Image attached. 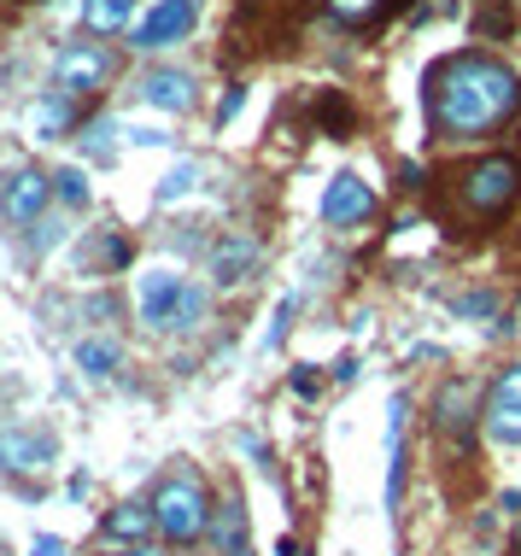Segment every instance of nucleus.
<instances>
[{"mask_svg": "<svg viewBox=\"0 0 521 556\" xmlns=\"http://www.w3.org/2000/svg\"><path fill=\"white\" fill-rule=\"evenodd\" d=\"M521 106V77L504 59L486 53H457L428 77V117L440 135L452 141H474V135H493L498 124H510Z\"/></svg>", "mask_w": 521, "mask_h": 556, "instance_id": "obj_1", "label": "nucleus"}, {"mask_svg": "<svg viewBox=\"0 0 521 556\" xmlns=\"http://www.w3.org/2000/svg\"><path fill=\"white\" fill-rule=\"evenodd\" d=\"M205 305H212V293L170 264H153L136 276V317L153 328V334H188V328H200Z\"/></svg>", "mask_w": 521, "mask_h": 556, "instance_id": "obj_2", "label": "nucleus"}, {"mask_svg": "<svg viewBox=\"0 0 521 556\" xmlns=\"http://www.w3.org/2000/svg\"><path fill=\"white\" fill-rule=\"evenodd\" d=\"M153 521L170 545H193L205 528H212V498H205L200 475H170L165 486L153 492Z\"/></svg>", "mask_w": 521, "mask_h": 556, "instance_id": "obj_3", "label": "nucleus"}, {"mask_svg": "<svg viewBox=\"0 0 521 556\" xmlns=\"http://www.w3.org/2000/svg\"><path fill=\"white\" fill-rule=\"evenodd\" d=\"M516 193H521V164L504 159V153L481 159V164H474V170L463 176V200H469V212H481V217L510 212Z\"/></svg>", "mask_w": 521, "mask_h": 556, "instance_id": "obj_4", "label": "nucleus"}, {"mask_svg": "<svg viewBox=\"0 0 521 556\" xmlns=\"http://www.w3.org/2000/svg\"><path fill=\"white\" fill-rule=\"evenodd\" d=\"M53 200V176H41L36 164H12L0 176V217L18 223V229H36V217L48 212Z\"/></svg>", "mask_w": 521, "mask_h": 556, "instance_id": "obj_5", "label": "nucleus"}, {"mask_svg": "<svg viewBox=\"0 0 521 556\" xmlns=\"http://www.w3.org/2000/svg\"><path fill=\"white\" fill-rule=\"evenodd\" d=\"M193 18H200V0H153L136 18V29H129V48L158 53V48H170V41H188Z\"/></svg>", "mask_w": 521, "mask_h": 556, "instance_id": "obj_6", "label": "nucleus"}, {"mask_svg": "<svg viewBox=\"0 0 521 556\" xmlns=\"http://www.w3.org/2000/svg\"><path fill=\"white\" fill-rule=\"evenodd\" d=\"M106 77H112V53L100 48V41H71V48H59V59H53V88L71 100L94 94Z\"/></svg>", "mask_w": 521, "mask_h": 556, "instance_id": "obj_7", "label": "nucleus"}, {"mask_svg": "<svg viewBox=\"0 0 521 556\" xmlns=\"http://www.w3.org/2000/svg\"><path fill=\"white\" fill-rule=\"evenodd\" d=\"M481 428H486V440H498V445H521V364H510L493 381L486 410H481Z\"/></svg>", "mask_w": 521, "mask_h": 556, "instance_id": "obj_8", "label": "nucleus"}, {"mask_svg": "<svg viewBox=\"0 0 521 556\" xmlns=\"http://www.w3.org/2000/svg\"><path fill=\"white\" fill-rule=\"evenodd\" d=\"M376 212V188L364 182L357 170H340L329 176V188H322V223L329 229H352V223H364Z\"/></svg>", "mask_w": 521, "mask_h": 556, "instance_id": "obj_9", "label": "nucleus"}, {"mask_svg": "<svg viewBox=\"0 0 521 556\" xmlns=\"http://www.w3.org/2000/svg\"><path fill=\"white\" fill-rule=\"evenodd\" d=\"M53 457H59V440H53V433L0 428V469H7V475H41Z\"/></svg>", "mask_w": 521, "mask_h": 556, "instance_id": "obj_10", "label": "nucleus"}, {"mask_svg": "<svg viewBox=\"0 0 521 556\" xmlns=\"http://www.w3.org/2000/svg\"><path fill=\"white\" fill-rule=\"evenodd\" d=\"M258 264H264V247L252 235H223L212 247V281L217 288H241V281L258 276Z\"/></svg>", "mask_w": 521, "mask_h": 556, "instance_id": "obj_11", "label": "nucleus"}, {"mask_svg": "<svg viewBox=\"0 0 521 556\" xmlns=\"http://www.w3.org/2000/svg\"><path fill=\"white\" fill-rule=\"evenodd\" d=\"M405 416H410V399L393 393L386 404V509L398 516V498H405Z\"/></svg>", "mask_w": 521, "mask_h": 556, "instance_id": "obj_12", "label": "nucleus"}, {"mask_svg": "<svg viewBox=\"0 0 521 556\" xmlns=\"http://www.w3.org/2000/svg\"><path fill=\"white\" fill-rule=\"evenodd\" d=\"M141 100L153 112H188L200 94H193L188 71H147V77H141Z\"/></svg>", "mask_w": 521, "mask_h": 556, "instance_id": "obj_13", "label": "nucleus"}, {"mask_svg": "<svg viewBox=\"0 0 521 556\" xmlns=\"http://www.w3.org/2000/svg\"><path fill=\"white\" fill-rule=\"evenodd\" d=\"M434 422L452 433V440H469V428H474V387L469 381H452L434 399Z\"/></svg>", "mask_w": 521, "mask_h": 556, "instance_id": "obj_14", "label": "nucleus"}, {"mask_svg": "<svg viewBox=\"0 0 521 556\" xmlns=\"http://www.w3.org/2000/svg\"><path fill=\"white\" fill-rule=\"evenodd\" d=\"M71 357H77V369L88 375V381H106V375H117V364H124V345L106 340V334H82Z\"/></svg>", "mask_w": 521, "mask_h": 556, "instance_id": "obj_15", "label": "nucleus"}, {"mask_svg": "<svg viewBox=\"0 0 521 556\" xmlns=\"http://www.w3.org/2000/svg\"><path fill=\"white\" fill-rule=\"evenodd\" d=\"M153 504H117L106 516V539L112 545H147V533H153Z\"/></svg>", "mask_w": 521, "mask_h": 556, "instance_id": "obj_16", "label": "nucleus"}, {"mask_svg": "<svg viewBox=\"0 0 521 556\" xmlns=\"http://www.w3.org/2000/svg\"><path fill=\"white\" fill-rule=\"evenodd\" d=\"M82 24L94 29V36L136 29V0H82Z\"/></svg>", "mask_w": 521, "mask_h": 556, "instance_id": "obj_17", "label": "nucleus"}, {"mask_svg": "<svg viewBox=\"0 0 521 556\" xmlns=\"http://www.w3.org/2000/svg\"><path fill=\"white\" fill-rule=\"evenodd\" d=\"M29 129H36V141H59V135L71 129V94H53L36 100V112H29Z\"/></svg>", "mask_w": 521, "mask_h": 556, "instance_id": "obj_18", "label": "nucleus"}, {"mask_svg": "<svg viewBox=\"0 0 521 556\" xmlns=\"http://www.w3.org/2000/svg\"><path fill=\"white\" fill-rule=\"evenodd\" d=\"M217 545H223V556H241V551H246V509H241V498L223 504V516H217Z\"/></svg>", "mask_w": 521, "mask_h": 556, "instance_id": "obj_19", "label": "nucleus"}, {"mask_svg": "<svg viewBox=\"0 0 521 556\" xmlns=\"http://www.w3.org/2000/svg\"><path fill=\"white\" fill-rule=\"evenodd\" d=\"M193 188H200V164L182 159V164L165 176V182H158V205H176V200H182V193H193Z\"/></svg>", "mask_w": 521, "mask_h": 556, "instance_id": "obj_20", "label": "nucleus"}, {"mask_svg": "<svg viewBox=\"0 0 521 556\" xmlns=\"http://www.w3.org/2000/svg\"><path fill=\"white\" fill-rule=\"evenodd\" d=\"M53 193L71 205V212H77V205H88V170H82V164H65V170L53 176Z\"/></svg>", "mask_w": 521, "mask_h": 556, "instance_id": "obj_21", "label": "nucleus"}, {"mask_svg": "<svg viewBox=\"0 0 521 556\" xmlns=\"http://www.w3.org/2000/svg\"><path fill=\"white\" fill-rule=\"evenodd\" d=\"M112 129L117 124H94V129H88V153H94V159H112Z\"/></svg>", "mask_w": 521, "mask_h": 556, "instance_id": "obj_22", "label": "nucleus"}, {"mask_svg": "<svg viewBox=\"0 0 521 556\" xmlns=\"http://www.w3.org/2000/svg\"><path fill=\"white\" fill-rule=\"evenodd\" d=\"M376 7H381V0H334V12H340V18H369Z\"/></svg>", "mask_w": 521, "mask_h": 556, "instance_id": "obj_23", "label": "nucleus"}, {"mask_svg": "<svg viewBox=\"0 0 521 556\" xmlns=\"http://www.w3.org/2000/svg\"><path fill=\"white\" fill-rule=\"evenodd\" d=\"M241 100H246V94H241V88H229V94H223V106H217V124H229V117H234V112H241Z\"/></svg>", "mask_w": 521, "mask_h": 556, "instance_id": "obj_24", "label": "nucleus"}, {"mask_svg": "<svg viewBox=\"0 0 521 556\" xmlns=\"http://www.w3.org/2000/svg\"><path fill=\"white\" fill-rule=\"evenodd\" d=\"M288 317H293V299H281V305H276V328H270V345L288 334Z\"/></svg>", "mask_w": 521, "mask_h": 556, "instance_id": "obj_25", "label": "nucleus"}, {"mask_svg": "<svg viewBox=\"0 0 521 556\" xmlns=\"http://www.w3.org/2000/svg\"><path fill=\"white\" fill-rule=\"evenodd\" d=\"M129 141L136 147H165V129H129Z\"/></svg>", "mask_w": 521, "mask_h": 556, "instance_id": "obj_26", "label": "nucleus"}, {"mask_svg": "<svg viewBox=\"0 0 521 556\" xmlns=\"http://www.w3.org/2000/svg\"><path fill=\"white\" fill-rule=\"evenodd\" d=\"M100 556H158L153 545H112V551H100Z\"/></svg>", "mask_w": 521, "mask_h": 556, "instance_id": "obj_27", "label": "nucleus"}, {"mask_svg": "<svg viewBox=\"0 0 521 556\" xmlns=\"http://www.w3.org/2000/svg\"><path fill=\"white\" fill-rule=\"evenodd\" d=\"M36 556H65V545H59L53 533H41V539H36Z\"/></svg>", "mask_w": 521, "mask_h": 556, "instance_id": "obj_28", "label": "nucleus"}, {"mask_svg": "<svg viewBox=\"0 0 521 556\" xmlns=\"http://www.w3.org/2000/svg\"><path fill=\"white\" fill-rule=\"evenodd\" d=\"M516 545H521V528H516Z\"/></svg>", "mask_w": 521, "mask_h": 556, "instance_id": "obj_29", "label": "nucleus"}]
</instances>
